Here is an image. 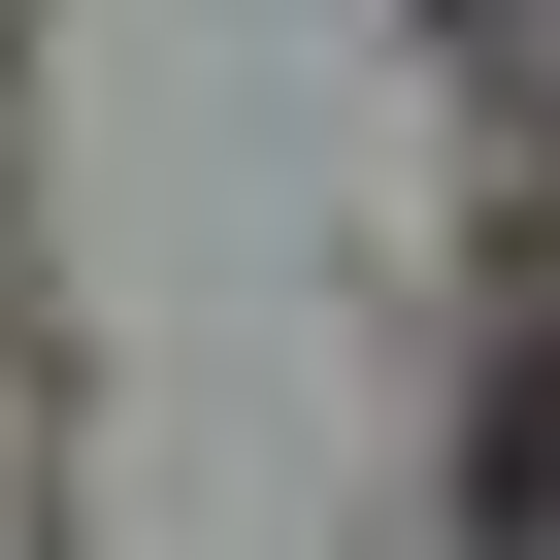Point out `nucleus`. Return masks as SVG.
<instances>
[{
	"label": "nucleus",
	"mask_w": 560,
	"mask_h": 560,
	"mask_svg": "<svg viewBox=\"0 0 560 560\" xmlns=\"http://www.w3.org/2000/svg\"><path fill=\"white\" fill-rule=\"evenodd\" d=\"M462 527H494V560H560V363H527V396L462 429Z\"/></svg>",
	"instance_id": "nucleus-1"
}]
</instances>
